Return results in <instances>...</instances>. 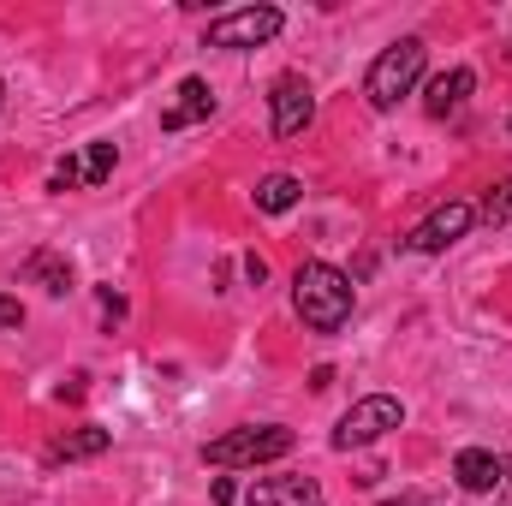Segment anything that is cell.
Wrapping results in <instances>:
<instances>
[{
    "mask_svg": "<svg viewBox=\"0 0 512 506\" xmlns=\"http://www.w3.org/2000/svg\"><path fill=\"white\" fill-rule=\"evenodd\" d=\"M280 24H286V12L280 6H239V12H221V18H209V48H262V42H274L280 36Z\"/></svg>",
    "mask_w": 512,
    "mask_h": 506,
    "instance_id": "5b68a950",
    "label": "cell"
},
{
    "mask_svg": "<svg viewBox=\"0 0 512 506\" xmlns=\"http://www.w3.org/2000/svg\"><path fill=\"white\" fill-rule=\"evenodd\" d=\"M108 429H96V423H84V429H72V435H60L54 447H48V459L60 465V459H96V453H108Z\"/></svg>",
    "mask_w": 512,
    "mask_h": 506,
    "instance_id": "4fadbf2b",
    "label": "cell"
},
{
    "mask_svg": "<svg viewBox=\"0 0 512 506\" xmlns=\"http://www.w3.org/2000/svg\"><path fill=\"white\" fill-rule=\"evenodd\" d=\"M102 316H108V322H120V316H126V298H120L114 286H102Z\"/></svg>",
    "mask_w": 512,
    "mask_h": 506,
    "instance_id": "d6986e66",
    "label": "cell"
},
{
    "mask_svg": "<svg viewBox=\"0 0 512 506\" xmlns=\"http://www.w3.org/2000/svg\"><path fill=\"white\" fill-rule=\"evenodd\" d=\"M0 108H6V84H0Z\"/></svg>",
    "mask_w": 512,
    "mask_h": 506,
    "instance_id": "7402d4cb",
    "label": "cell"
},
{
    "mask_svg": "<svg viewBox=\"0 0 512 506\" xmlns=\"http://www.w3.org/2000/svg\"><path fill=\"white\" fill-rule=\"evenodd\" d=\"M114 161H120L114 143H90V149H84V185H90V191L108 185V179H114Z\"/></svg>",
    "mask_w": 512,
    "mask_h": 506,
    "instance_id": "9a60e30c",
    "label": "cell"
},
{
    "mask_svg": "<svg viewBox=\"0 0 512 506\" xmlns=\"http://www.w3.org/2000/svg\"><path fill=\"white\" fill-rule=\"evenodd\" d=\"M471 90H477V72H471V66H453V72H441V78L429 84V96H423L429 120H447V114H459Z\"/></svg>",
    "mask_w": 512,
    "mask_h": 506,
    "instance_id": "8fae6325",
    "label": "cell"
},
{
    "mask_svg": "<svg viewBox=\"0 0 512 506\" xmlns=\"http://www.w3.org/2000/svg\"><path fill=\"white\" fill-rule=\"evenodd\" d=\"M209 114H215V90H209V78H185V84L173 90V102L161 108V131L203 126Z\"/></svg>",
    "mask_w": 512,
    "mask_h": 506,
    "instance_id": "ba28073f",
    "label": "cell"
},
{
    "mask_svg": "<svg viewBox=\"0 0 512 506\" xmlns=\"http://www.w3.org/2000/svg\"><path fill=\"white\" fill-rule=\"evenodd\" d=\"M423 60H429V48H423V36H399L393 48L376 54V66H370V78H364V96H370V108L376 114H393L411 90H417V78H423Z\"/></svg>",
    "mask_w": 512,
    "mask_h": 506,
    "instance_id": "7a4b0ae2",
    "label": "cell"
},
{
    "mask_svg": "<svg viewBox=\"0 0 512 506\" xmlns=\"http://www.w3.org/2000/svg\"><path fill=\"white\" fill-rule=\"evenodd\" d=\"M245 274H251V286H262V280H268V262H262V256H245Z\"/></svg>",
    "mask_w": 512,
    "mask_h": 506,
    "instance_id": "ffe728a7",
    "label": "cell"
},
{
    "mask_svg": "<svg viewBox=\"0 0 512 506\" xmlns=\"http://www.w3.org/2000/svg\"><path fill=\"white\" fill-rule=\"evenodd\" d=\"M18 322H24V304L12 292H0V328H18Z\"/></svg>",
    "mask_w": 512,
    "mask_h": 506,
    "instance_id": "ac0fdd59",
    "label": "cell"
},
{
    "mask_svg": "<svg viewBox=\"0 0 512 506\" xmlns=\"http://www.w3.org/2000/svg\"><path fill=\"white\" fill-rule=\"evenodd\" d=\"M393 506H399V501H393Z\"/></svg>",
    "mask_w": 512,
    "mask_h": 506,
    "instance_id": "603a6c76",
    "label": "cell"
},
{
    "mask_svg": "<svg viewBox=\"0 0 512 506\" xmlns=\"http://www.w3.org/2000/svg\"><path fill=\"white\" fill-rule=\"evenodd\" d=\"M84 185V155H66V161H54V179H48V191H78Z\"/></svg>",
    "mask_w": 512,
    "mask_h": 506,
    "instance_id": "e0dca14e",
    "label": "cell"
},
{
    "mask_svg": "<svg viewBox=\"0 0 512 506\" xmlns=\"http://www.w3.org/2000/svg\"><path fill=\"white\" fill-rule=\"evenodd\" d=\"M298 197H304V185H298L292 173H268V179L256 185V209H262V215H286V209H298Z\"/></svg>",
    "mask_w": 512,
    "mask_h": 506,
    "instance_id": "5bb4252c",
    "label": "cell"
},
{
    "mask_svg": "<svg viewBox=\"0 0 512 506\" xmlns=\"http://www.w3.org/2000/svg\"><path fill=\"white\" fill-rule=\"evenodd\" d=\"M477 227V209L465 203V197H453V203H441L423 227H411L405 233V251H417V256H441L447 245H459L465 233Z\"/></svg>",
    "mask_w": 512,
    "mask_h": 506,
    "instance_id": "8992f818",
    "label": "cell"
},
{
    "mask_svg": "<svg viewBox=\"0 0 512 506\" xmlns=\"http://www.w3.org/2000/svg\"><path fill=\"white\" fill-rule=\"evenodd\" d=\"M453 477H459V489H465V495H489V489H501L507 459H495L489 447H465V453L453 459Z\"/></svg>",
    "mask_w": 512,
    "mask_h": 506,
    "instance_id": "9c48e42d",
    "label": "cell"
},
{
    "mask_svg": "<svg viewBox=\"0 0 512 506\" xmlns=\"http://www.w3.org/2000/svg\"><path fill=\"white\" fill-rule=\"evenodd\" d=\"M215 501L233 506V501H239V483H233V477H221V483H215Z\"/></svg>",
    "mask_w": 512,
    "mask_h": 506,
    "instance_id": "44dd1931",
    "label": "cell"
},
{
    "mask_svg": "<svg viewBox=\"0 0 512 506\" xmlns=\"http://www.w3.org/2000/svg\"><path fill=\"white\" fill-rule=\"evenodd\" d=\"M292 304H298L304 328L334 334V328H346V316H352V274H340L334 262H298V274H292Z\"/></svg>",
    "mask_w": 512,
    "mask_h": 506,
    "instance_id": "6da1fadb",
    "label": "cell"
},
{
    "mask_svg": "<svg viewBox=\"0 0 512 506\" xmlns=\"http://www.w3.org/2000/svg\"><path fill=\"white\" fill-rule=\"evenodd\" d=\"M399 423H405V405H399L393 393H364V399L340 417L334 447H340V453H352V447H376L387 429H399Z\"/></svg>",
    "mask_w": 512,
    "mask_h": 506,
    "instance_id": "277c9868",
    "label": "cell"
},
{
    "mask_svg": "<svg viewBox=\"0 0 512 506\" xmlns=\"http://www.w3.org/2000/svg\"><path fill=\"white\" fill-rule=\"evenodd\" d=\"M292 447H298L292 429H280V423H256V429H227V435H215V441L203 447V459L221 465V471H233V465H268V459H286Z\"/></svg>",
    "mask_w": 512,
    "mask_h": 506,
    "instance_id": "3957f363",
    "label": "cell"
},
{
    "mask_svg": "<svg viewBox=\"0 0 512 506\" xmlns=\"http://www.w3.org/2000/svg\"><path fill=\"white\" fill-rule=\"evenodd\" d=\"M268 114H274V137H298V131L316 120V90H310V78H298V72L274 78Z\"/></svg>",
    "mask_w": 512,
    "mask_h": 506,
    "instance_id": "52a82bcc",
    "label": "cell"
},
{
    "mask_svg": "<svg viewBox=\"0 0 512 506\" xmlns=\"http://www.w3.org/2000/svg\"><path fill=\"white\" fill-rule=\"evenodd\" d=\"M24 274H30V280H36L48 298H66V292H72V262H66L60 251H36Z\"/></svg>",
    "mask_w": 512,
    "mask_h": 506,
    "instance_id": "7c38bea8",
    "label": "cell"
},
{
    "mask_svg": "<svg viewBox=\"0 0 512 506\" xmlns=\"http://www.w3.org/2000/svg\"><path fill=\"white\" fill-rule=\"evenodd\" d=\"M483 221H495V227H507L512 221V179H501V185L483 197Z\"/></svg>",
    "mask_w": 512,
    "mask_h": 506,
    "instance_id": "2e32d148",
    "label": "cell"
},
{
    "mask_svg": "<svg viewBox=\"0 0 512 506\" xmlns=\"http://www.w3.org/2000/svg\"><path fill=\"white\" fill-rule=\"evenodd\" d=\"M245 501L251 506H328L310 477H262V483H251Z\"/></svg>",
    "mask_w": 512,
    "mask_h": 506,
    "instance_id": "30bf717a",
    "label": "cell"
}]
</instances>
